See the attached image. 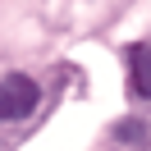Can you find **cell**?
<instances>
[{
  "mask_svg": "<svg viewBox=\"0 0 151 151\" xmlns=\"http://www.w3.org/2000/svg\"><path fill=\"white\" fill-rule=\"evenodd\" d=\"M41 101V87L28 73H5L0 78V119H28Z\"/></svg>",
  "mask_w": 151,
  "mask_h": 151,
  "instance_id": "6da1fadb",
  "label": "cell"
},
{
  "mask_svg": "<svg viewBox=\"0 0 151 151\" xmlns=\"http://www.w3.org/2000/svg\"><path fill=\"white\" fill-rule=\"evenodd\" d=\"M128 78H133V92L151 101V46H128Z\"/></svg>",
  "mask_w": 151,
  "mask_h": 151,
  "instance_id": "7a4b0ae2",
  "label": "cell"
}]
</instances>
